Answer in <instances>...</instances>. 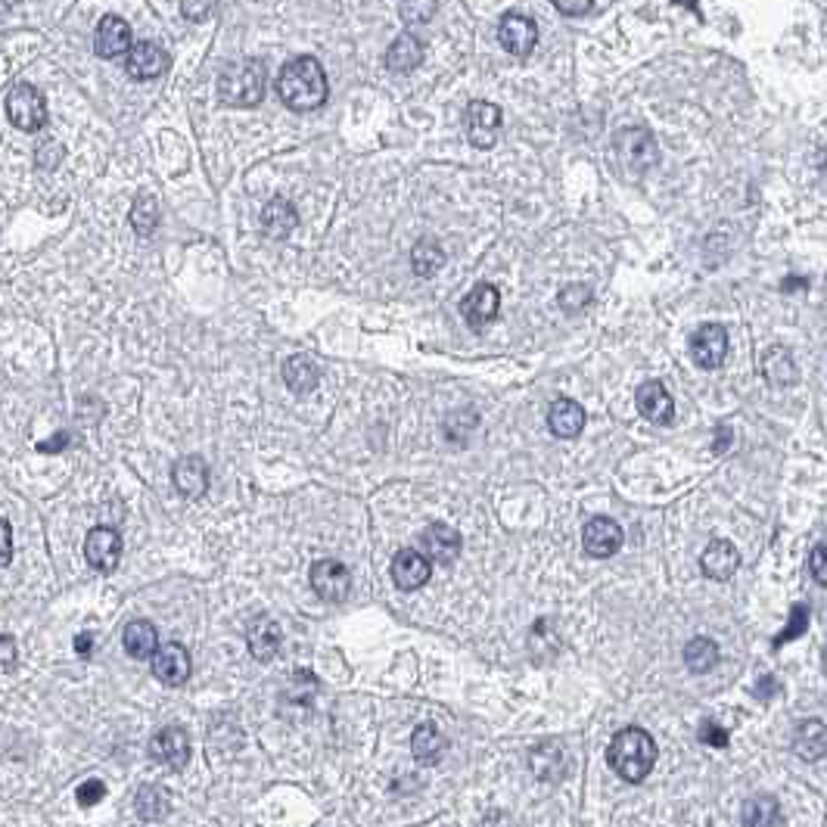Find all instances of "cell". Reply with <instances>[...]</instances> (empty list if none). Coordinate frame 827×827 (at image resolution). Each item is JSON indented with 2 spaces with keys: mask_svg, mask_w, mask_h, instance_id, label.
Returning <instances> with one entry per match:
<instances>
[{
  "mask_svg": "<svg viewBox=\"0 0 827 827\" xmlns=\"http://www.w3.org/2000/svg\"><path fill=\"white\" fill-rule=\"evenodd\" d=\"M793 753L806 759V762H818L827 756V728L821 719H806L793 734Z\"/></svg>",
  "mask_w": 827,
  "mask_h": 827,
  "instance_id": "cell-26",
  "label": "cell"
},
{
  "mask_svg": "<svg viewBox=\"0 0 827 827\" xmlns=\"http://www.w3.org/2000/svg\"><path fill=\"white\" fill-rule=\"evenodd\" d=\"M308 582L327 604H342L352 594V573L339 560H315L311 563Z\"/></svg>",
  "mask_w": 827,
  "mask_h": 827,
  "instance_id": "cell-6",
  "label": "cell"
},
{
  "mask_svg": "<svg viewBox=\"0 0 827 827\" xmlns=\"http://www.w3.org/2000/svg\"><path fill=\"white\" fill-rule=\"evenodd\" d=\"M16 666V641L10 635H0V672H10Z\"/></svg>",
  "mask_w": 827,
  "mask_h": 827,
  "instance_id": "cell-46",
  "label": "cell"
},
{
  "mask_svg": "<svg viewBox=\"0 0 827 827\" xmlns=\"http://www.w3.org/2000/svg\"><path fill=\"white\" fill-rule=\"evenodd\" d=\"M551 4L557 7V13L563 16H585L591 10L594 0H551Z\"/></svg>",
  "mask_w": 827,
  "mask_h": 827,
  "instance_id": "cell-45",
  "label": "cell"
},
{
  "mask_svg": "<svg viewBox=\"0 0 827 827\" xmlns=\"http://www.w3.org/2000/svg\"><path fill=\"white\" fill-rule=\"evenodd\" d=\"M423 548H426V557H430L433 563L448 566V563H454V557L461 554V535L445 523H433V526H426V532H423Z\"/></svg>",
  "mask_w": 827,
  "mask_h": 827,
  "instance_id": "cell-23",
  "label": "cell"
},
{
  "mask_svg": "<svg viewBox=\"0 0 827 827\" xmlns=\"http://www.w3.org/2000/svg\"><path fill=\"white\" fill-rule=\"evenodd\" d=\"M10 560H13V529L4 517H0V569H4Z\"/></svg>",
  "mask_w": 827,
  "mask_h": 827,
  "instance_id": "cell-43",
  "label": "cell"
},
{
  "mask_svg": "<svg viewBox=\"0 0 827 827\" xmlns=\"http://www.w3.org/2000/svg\"><path fill=\"white\" fill-rule=\"evenodd\" d=\"M265 91H268L265 63L252 60V56L224 66V72L218 78V100L224 106H234V109L259 106L265 100Z\"/></svg>",
  "mask_w": 827,
  "mask_h": 827,
  "instance_id": "cell-3",
  "label": "cell"
},
{
  "mask_svg": "<svg viewBox=\"0 0 827 827\" xmlns=\"http://www.w3.org/2000/svg\"><path fill=\"white\" fill-rule=\"evenodd\" d=\"M171 482L184 498H203L209 489V464L199 458V454H190V458H181L171 470Z\"/></svg>",
  "mask_w": 827,
  "mask_h": 827,
  "instance_id": "cell-19",
  "label": "cell"
},
{
  "mask_svg": "<svg viewBox=\"0 0 827 827\" xmlns=\"http://www.w3.org/2000/svg\"><path fill=\"white\" fill-rule=\"evenodd\" d=\"M445 747H448L445 737H442V731L433 722L417 725L414 734H411V753H414V759L420 765H436L445 756Z\"/></svg>",
  "mask_w": 827,
  "mask_h": 827,
  "instance_id": "cell-31",
  "label": "cell"
},
{
  "mask_svg": "<svg viewBox=\"0 0 827 827\" xmlns=\"http://www.w3.org/2000/svg\"><path fill=\"white\" fill-rule=\"evenodd\" d=\"M106 796V787H103V781H97V778H91V781H84L78 790H75V800H78V806L81 809H91V806H97L100 800Z\"/></svg>",
  "mask_w": 827,
  "mask_h": 827,
  "instance_id": "cell-39",
  "label": "cell"
},
{
  "mask_svg": "<svg viewBox=\"0 0 827 827\" xmlns=\"http://www.w3.org/2000/svg\"><path fill=\"white\" fill-rule=\"evenodd\" d=\"M501 131V109L489 100H473L467 106V134L476 150H492Z\"/></svg>",
  "mask_w": 827,
  "mask_h": 827,
  "instance_id": "cell-8",
  "label": "cell"
},
{
  "mask_svg": "<svg viewBox=\"0 0 827 827\" xmlns=\"http://www.w3.org/2000/svg\"><path fill=\"white\" fill-rule=\"evenodd\" d=\"M700 740L703 744H709V747H728V740H731V734L719 725V722H703L700 725Z\"/></svg>",
  "mask_w": 827,
  "mask_h": 827,
  "instance_id": "cell-41",
  "label": "cell"
},
{
  "mask_svg": "<svg viewBox=\"0 0 827 827\" xmlns=\"http://www.w3.org/2000/svg\"><path fill=\"white\" fill-rule=\"evenodd\" d=\"M716 433H719V442H716V451L722 454V451H725V442L731 439V433L725 430V426H719V430H716Z\"/></svg>",
  "mask_w": 827,
  "mask_h": 827,
  "instance_id": "cell-50",
  "label": "cell"
},
{
  "mask_svg": "<svg viewBox=\"0 0 827 827\" xmlns=\"http://www.w3.org/2000/svg\"><path fill=\"white\" fill-rule=\"evenodd\" d=\"M691 358L703 370H716L728 358V330L722 324H703L691 336Z\"/></svg>",
  "mask_w": 827,
  "mask_h": 827,
  "instance_id": "cell-7",
  "label": "cell"
},
{
  "mask_svg": "<svg viewBox=\"0 0 827 827\" xmlns=\"http://www.w3.org/2000/svg\"><path fill=\"white\" fill-rule=\"evenodd\" d=\"M122 644L128 650V657L134 660H150L156 647H159V632L150 619H134L125 625V635H122Z\"/></svg>",
  "mask_w": 827,
  "mask_h": 827,
  "instance_id": "cell-29",
  "label": "cell"
},
{
  "mask_svg": "<svg viewBox=\"0 0 827 827\" xmlns=\"http://www.w3.org/2000/svg\"><path fill=\"white\" fill-rule=\"evenodd\" d=\"M529 768L541 781H560L566 775V753L554 740H545L535 750H529Z\"/></svg>",
  "mask_w": 827,
  "mask_h": 827,
  "instance_id": "cell-28",
  "label": "cell"
},
{
  "mask_svg": "<svg viewBox=\"0 0 827 827\" xmlns=\"http://www.w3.org/2000/svg\"><path fill=\"white\" fill-rule=\"evenodd\" d=\"M436 13V0H405L402 4V19L408 25H423V22H430Z\"/></svg>",
  "mask_w": 827,
  "mask_h": 827,
  "instance_id": "cell-38",
  "label": "cell"
},
{
  "mask_svg": "<svg viewBox=\"0 0 827 827\" xmlns=\"http://www.w3.org/2000/svg\"><path fill=\"white\" fill-rule=\"evenodd\" d=\"M759 370L765 383L772 386H793L796 383V361H793V352L787 346H768L762 352V361H759Z\"/></svg>",
  "mask_w": 827,
  "mask_h": 827,
  "instance_id": "cell-24",
  "label": "cell"
},
{
  "mask_svg": "<svg viewBox=\"0 0 827 827\" xmlns=\"http://www.w3.org/2000/svg\"><path fill=\"white\" fill-rule=\"evenodd\" d=\"M684 666H688L691 672L697 675H706L719 666V644L712 641V638H694L688 641V647H684Z\"/></svg>",
  "mask_w": 827,
  "mask_h": 827,
  "instance_id": "cell-34",
  "label": "cell"
},
{
  "mask_svg": "<svg viewBox=\"0 0 827 827\" xmlns=\"http://www.w3.org/2000/svg\"><path fill=\"white\" fill-rule=\"evenodd\" d=\"M700 566H703V573L709 579H716V582H725L737 573V566H740V554L737 548L731 545V541L725 538H712L703 557H700Z\"/></svg>",
  "mask_w": 827,
  "mask_h": 827,
  "instance_id": "cell-21",
  "label": "cell"
},
{
  "mask_svg": "<svg viewBox=\"0 0 827 827\" xmlns=\"http://www.w3.org/2000/svg\"><path fill=\"white\" fill-rule=\"evenodd\" d=\"M330 84L315 56H296L277 75V97L293 112H311L327 103Z\"/></svg>",
  "mask_w": 827,
  "mask_h": 827,
  "instance_id": "cell-1",
  "label": "cell"
},
{
  "mask_svg": "<svg viewBox=\"0 0 827 827\" xmlns=\"http://www.w3.org/2000/svg\"><path fill=\"white\" fill-rule=\"evenodd\" d=\"M498 41L513 56H529L538 44V25L523 13H507L498 25Z\"/></svg>",
  "mask_w": 827,
  "mask_h": 827,
  "instance_id": "cell-15",
  "label": "cell"
},
{
  "mask_svg": "<svg viewBox=\"0 0 827 827\" xmlns=\"http://www.w3.org/2000/svg\"><path fill=\"white\" fill-rule=\"evenodd\" d=\"M806 625H809V607H806V604H793L787 629H784V632H781L772 644H775V647H781V644H787V641H793V638H800V635L806 632Z\"/></svg>",
  "mask_w": 827,
  "mask_h": 827,
  "instance_id": "cell-37",
  "label": "cell"
},
{
  "mask_svg": "<svg viewBox=\"0 0 827 827\" xmlns=\"http://www.w3.org/2000/svg\"><path fill=\"white\" fill-rule=\"evenodd\" d=\"M740 821H744L747 827H778L784 821L781 803L775 800V796L759 793V796H753V800L744 803V815H740Z\"/></svg>",
  "mask_w": 827,
  "mask_h": 827,
  "instance_id": "cell-32",
  "label": "cell"
},
{
  "mask_svg": "<svg viewBox=\"0 0 827 827\" xmlns=\"http://www.w3.org/2000/svg\"><path fill=\"white\" fill-rule=\"evenodd\" d=\"M775 688H778V684H775V678H772V675H765V678L759 681V688H756V694H759L762 700H768V697H772V694H775Z\"/></svg>",
  "mask_w": 827,
  "mask_h": 827,
  "instance_id": "cell-47",
  "label": "cell"
},
{
  "mask_svg": "<svg viewBox=\"0 0 827 827\" xmlns=\"http://www.w3.org/2000/svg\"><path fill=\"white\" fill-rule=\"evenodd\" d=\"M283 383L296 395H308L321 383V367L311 355H293L283 361Z\"/></svg>",
  "mask_w": 827,
  "mask_h": 827,
  "instance_id": "cell-25",
  "label": "cell"
},
{
  "mask_svg": "<svg viewBox=\"0 0 827 827\" xmlns=\"http://www.w3.org/2000/svg\"><path fill=\"white\" fill-rule=\"evenodd\" d=\"M153 675L162 681V684H168V688H181V684L190 678V672H193V663H190V653H187V647L184 644H165V647H156V653H153Z\"/></svg>",
  "mask_w": 827,
  "mask_h": 827,
  "instance_id": "cell-14",
  "label": "cell"
},
{
  "mask_svg": "<svg viewBox=\"0 0 827 827\" xmlns=\"http://www.w3.org/2000/svg\"><path fill=\"white\" fill-rule=\"evenodd\" d=\"M7 119L13 128L25 134H35L47 125V103L35 84L22 81L7 94Z\"/></svg>",
  "mask_w": 827,
  "mask_h": 827,
  "instance_id": "cell-5",
  "label": "cell"
},
{
  "mask_svg": "<svg viewBox=\"0 0 827 827\" xmlns=\"http://www.w3.org/2000/svg\"><path fill=\"white\" fill-rule=\"evenodd\" d=\"M75 650H78V653H84V657H88V653H91V635H88V632L75 638Z\"/></svg>",
  "mask_w": 827,
  "mask_h": 827,
  "instance_id": "cell-49",
  "label": "cell"
},
{
  "mask_svg": "<svg viewBox=\"0 0 827 827\" xmlns=\"http://www.w3.org/2000/svg\"><path fill=\"white\" fill-rule=\"evenodd\" d=\"M134 806H137L140 821H162L171 812V796L159 784H144V787L137 790Z\"/></svg>",
  "mask_w": 827,
  "mask_h": 827,
  "instance_id": "cell-33",
  "label": "cell"
},
{
  "mask_svg": "<svg viewBox=\"0 0 827 827\" xmlns=\"http://www.w3.org/2000/svg\"><path fill=\"white\" fill-rule=\"evenodd\" d=\"M131 25L122 16H103L94 32V53L100 60H119L131 47Z\"/></svg>",
  "mask_w": 827,
  "mask_h": 827,
  "instance_id": "cell-16",
  "label": "cell"
},
{
  "mask_svg": "<svg viewBox=\"0 0 827 827\" xmlns=\"http://www.w3.org/2000/svg\"><path fill=\"white\" fill-rule=\"evenodd\" d=\"M501 308V296L492 283H476V287L461 299V315L473 330H482L486 324H492L498 318Z\"/></svg>",
  "mask_w": 827,
  "mask_h": 827,
  "instance_id": "cell-17",
  "label": "cell"
},
{
  "mask_svg": "<svg viewBox=\"0 0 827 827\" xmlns=\"http://www.w3.org/2000/svg\"><path fill=\"white\" fill-rule=\"evenodd\" d=\"M442 265H445V249H442L436 240L423 237V240L411 249V268H414V274H420V277H433Z\"/></svg>",
  "mask_w": 827,
  "mask_h": 827,
  "instance_id": "cell-35",
  "label": "cell"
},
{
  "mask_svg": "<svg viewBox=\"0 0 827 827\" xmlns=\"http://www.w3.org/2000/svg\"><path fill=\"white\" fill-rule=\"evenodd\" d=\"M622 541H625V532L610 517H594L582 529V548H585L588 557H597V560L613 557L622 548Z\"/></svg>",
  "mask_w": 827,
  "mask_h": 827,
  "instance_id": "cell-10",
  "label": "cell"
},
{
  "mask_svg": "<svg viewBox=\"0 0 827 827\" xmlns=\"http://www.w3.org/2000/svg\"><path fill=\"white\" fill-rule=\"evenodd\" d=\"M84 557L97 573H112L122 560V535L112 526H97L84 538Z\"/></svg>",
  "mask_w": 827,
  "mask_h": 827,
  "instance_id": "cell-9",
  "label": "cell"
},
{
  "mask_svg": "<svg viewBox=\"0 0 827 827\" xmlns=\"http://www.w3.org/2000/svg\"><path fill=\"white\" fill-rule=\"evenodd\" d=\"M423 63V44H420V38H414V35H398L392 44H389V50H386V69L389 72H398V75H408V72H414L417 66Z\"/></svg>",
  "mask_w": 827,
  "mask_h": 827,
  "instance_id": "cell-30",
  "label": "cell"
},
{
  "mask_svg": "<svg viewBox=\"0 0 827 827\" xmlns=\"http://www.w3.org/2000/svg\"><path fill=\"white\" fill-rule=\"evenodd\" d=\"M131 224H134V231L140 237H150L156 227H159V203H156V196L150 193H140L134 199V209H131Z\"/></svg>",
  "mask_w": 827,
  "mask_h": 827,
  "instance_id": "cell-36",
  "label": "cell"
},
{
  "mask_svg": "<svg viewBox=\"0 0 827 827\" xmlns=\"http://www.w3.org/2000/svg\"><path fill=\"white\" fill-rule=\"evenodd\" d=\"M296 224H299V215L293 209L290 199H280L274 196L271 203L262 209V231L274 240H283V237H290L296 231Z\"/></svg>",
  "mask_w": 827,
  "mask_h": 827,
  "instance_id": "cell-27",
  "label": "cell"
},
{
  "mask_svg": "<svg viewBox=\"0 0 827 827\" xmlns=\"http://www.w3.org/2000/svg\"><path fill=\"white\" fill-rule=\"evenodd\" d=\"M66 442H69V433H60V436H56L53 442H41V445H38V451H60Z\"/></svg>",
  "mask_w": 827,
  "mask_h": 827,
  "instance_id": "cell-48",
  "label": "cell"
},
{
  "mask_svg": "<svg viewBox=\"0 0 827 827\" xmlns=\"http://www.w3.org/2000/svg\"><path fill=\"white\" fill-rule=\"evenodd\" d=\"M433 576V560L414 551V548H402L392 557V582L402 591H417L430 582Z\"/></svg>",
  "mask_w": 827,
  "mask_h": 827,
  "instance_id": "cell-13",
  "label": "cell"
},
{
  "mask_svg": "<svg viewBox=\"0 0 827 827\" xmlns=\"http://www.w3.org/2000/svg\"><path fill=\"white\" fill-rule=\"evenodd\" d=\"M784 290H809V283H806V280H793V277H790V280L784 283Z\"/></svg>",
  "mask_w": 827,
  "mask_h": 827,
  "instance_id": "cell-51",
  "label": "cell"
},
{
  "mask_svg": "<svg viewBox=\"0 0 827 827\" xmlns=\"http://www.w3.org/2000/svg\"><path fill=\"white\" fill-rule=\"evenodd\" d=\"M150 756L153 762L171 768V772H181L190 759V737L184 728H162L150 737Z\"/></svg>",
  "mask_w": 827,
  "mask_h": 827,
  "instance_id": "cell-11",
  "label": "cell"
},
{
  "mask_svg": "<svg viewBox=\"0 0 827 827\" xmlns=\"http://www.w3.org/2000/svg\"><path fill=\"white\" fill-rule=\"evenodd\" d=\"M809 569H812V579L818 585H827V557H824V545H815L812 557H809Z\"/></svg>",
  "mask_w": 827,
  "mask_h": 827,
  "instance_id": "cell-44",
  "label": "cell"
},
{
  "mask_svg": "<svg viewBox=\"0 0 827 827\" xmlns=\"http://www.w3.org/2000/svg\"><path fill=\"white\" fill-rule=\"evenodd\" d=\"M548 430L557 439H576L585 430V408L573 398H554L548 408Z\"/></svg>",
  "mask_w": 827,
  "mask_h": 827,
  "instance_id": "cell-20",
  "label": "cell"
},
{
  "mask_svg": "<svg viewBox=\"0 0 827 827\" xmlns=\"http://www.w3.org/2000/svg\"><path fill=\"white\" fill-rule=\"evenodd\" d=\"M246 644H249V653L255 660H274L277 653H280V644H283V632H280V625L271 619V616H259V619H252L249 625V632H246Z\"/></svg>",
  "mask_w": 827,
  "mask_h": 827,
  "instance_id": "cell-22",
  "label": "cell"
},
{
  "mask_svg": "<svg viewBox=\"0 0 827 827\" xmlns=\"http://www.w3.org/2000/svg\"><path fill=\"white\" fill-rule=\"evenodd\" d=\"M168 66H171L168 53L153 41H137L125 53V69L134 81H153V78L165 75Z\"/></svg>",
  "mask_w": 827,
  "mask_h": 827,
  "instance_id": "cell-12",
  "label": "cell"
},
{
  "mask_svg": "<svg viewBox=\"0 0 827 827\" xmlns=\"http://www.w3.org/2000/svg\"><path fill=\"white\" fill-rule=\"evenodd\" d=\"M588 299H591V290L582 287V283H573V287H566V290L560 293V305H563L566 311H579Z\"/></svg>",
  "mask_w": 827,
  "mask_h": 827,
  "instance_id": "cell-40",
  "label": "cell"
},
{
  "mask_svg": "<svg viewBox=\"0 0 827 827\" xmlns=\"http://www.w3.org/2000/svg\"><path fill=\"white\" fill-rule=\"evenodd\" d=\"M607 762L622 781L641 784L653 772V765H657V740L644 728H622L610 740Z\"/></svg>",
  "mask_w": 827,
  "mask_h": 827,
  "instance_id": "cell-2",
  "label": "cell"
},
{
  "mask_svg": "<svg viewBox=\"0 0 827 827\" xmlns=\"http://www.w3.org/2000/svg\"><path fill=\"white\" fill-rule=\"evenodd\" d=\"M616 156L622 162L625 171H632V175H644L653 165L660 162V147H657V137H653L647 128L635 125V128H622L616 134Z\"/></svg>",
  "mask_w": 827,
  "mask_h": 827,
  "instance_id": "cell-4",
  "label": "cell"
},
{
  "mask_svg": "<svg viewBox=\"0 0 827 827\" xmlns=\"http://www.w3.org/2000/svg\"><path fill=\"white\" fill-rule=\"evenodd\" d=\"M215 7V0H181V13L190 22H203Z\"/></svg>",
  "mask_w": 827,
  "mask_h": 827,
  "instance_id": "cell-42",
  "label": "cell"
},
{
  "mask_svg": "<svg viewBox=\"0 0 827 827\" xmlns=\"http://www.w3.org/2000/svg\"><path fill=\"white\" fill-rule=\"evenodd\" d=\"M635 405L641 411L644 420L650 423H657V426H666L675 420V402H672V395L663 383L657 380H647L635 389Z\"/></svg>",
  "mask_w": 827,
  "mask_h": 827,
  "instance_id": "cell-18",
  "label": "cell"
}]
</instances>
